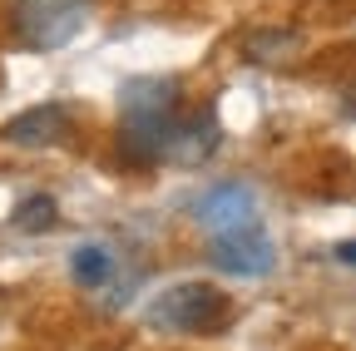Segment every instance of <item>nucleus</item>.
<instances>
[{"label": "nucleus", "instance_id": "f257e3e1", "mask_svg": "<svg viewBox=\"0 0 356 351\" xmlns=\"http://www.w3.org/2000/svg\"><path fill=\"white\" fill-rule=\"evenodd\" d=\"M124 129H119V154L129 168H154L163 163V134L184 109V84L173 74H139L124 79L119 90Z\"/></svg>", "mask_w": 356, "mask_h": 351}, {"label": "nucleus", "instance_id": "f03ea898", "mask_svg": "<svg viewBox=\"0 0 356 351\" xmlns=\"http://www.w3.org/2000/svg\"><path fill=\"white\" fill-rule=\"evenodd\" d=\"M222 322H228V297L213 282H173L149 302V327L159 332L198 336V332H218Z\"/></svg>", "mask_w": 356, "mask_h": 351}, {"label": "nucleus", "instance_id": "7ed1b4c3", "mask_svg": "<svg viewBox=\"0 0 356 351\" xmlns=\"http://www.w3.org/2000/svg\"><path fill=\"white\" fill-rule=\"evenodd\" d=\"M89 20V0H10V30L30 50H65Z\"/></svg>", "mask_w": 356, "mask_h": 351}, {"label": "nucleus", "instance_id": "20e7f679", "mask_svg": "<svg viewBox=\"0 0 356 351\" xmlns=\"http://www.w3.org/2000/svg\"><path fill=\"white\" fill-rule=\"evenodd\" d=\"M208 252H213V268L233 272V277H267V272H273V262H277V243L267 238V228L257 223V218L213 233Z\"/></svg>", "mask_w": 356, "mask_h": 351}, {"label": "nucleus", "instance_id": "39448f33", "mask_svg": "<svg viewBox=\"0 0 356 351\" xmlns=\"http://www.w3.org/2000/svg\"><path fill=\"white\" fill-rule=\"evenodd\" d=\"M70 129H74L70 109L60 99H50V104H30L25 114H15L0 129V144H10V149H55V144L70 139Z\"/></svg>", "mask_w": 356, "mask_h": 351}, {"label": "nucleus", "instance_id": "423d86ee", "mask_svg": "<svg viewBox=\"0 0 356 351\" xmlns=\"http://www.w3.org/2000/svg\"><path fill=\"white\" fill-rule=\"evenodd\" d=\"M213 149H218V109H213V104H208V109H193V114L178 109V119L168 124V134H163V163L193 168V163H203Z\"/></svg>", "mask_w": 356, "mask_h": 351}, {"label": "nucleus", "instance_id": "0eeeda50", "mask_svg": "<svg viewBox=\"0 0 356 351\" xmlns=\"http://www.w3.org/2000/svg\"><path fill=\"white\" fill-rule=\"evenodd\" d=\"M248 218H257V198L248 183H218L198 198V223L208 233H222V228H238L248 223Z\"/></svg>", "mask_w": 356, "mask_h": 351}, {"label": "nucleus", "instance_id": "6e6552de", "mask_svg": "<svg viewBox=\"0 0 356 351\" xmlns=\"http://www.w3.org/2000/svg\"><path fill=\"white\" fill-rule=\"evenodd\" d=\"M70 272H74V282L79 287H104L109 277H114V257L104 252V247H74L70 252Z\"/></svg>", "mask_w": 356, "mask_h": 351}, {"label": "nucleus", "instance_id": "1a4fd4ad", "mask_svg": "<svg viewBox=\"0 0 356 351\" xmlns=\"http://www.w3.org/2000/svg\"><path fill=\"white\" fill-rule=\"evenodd\" d=\"M55 218H60L55 198H44V193H30V198H20V203H15L10 223H15L20 233H50V228H55Z\"/></svg>", "mask_w": 356, "mask_h": 351}, {"label": "nucleus", "instance_id": "9d476101", "mask_svg": "<svg viewBox=\"0 0 356 351\" xmlns=\"http://www.w3.org/2000/svg\"><path fill=\"white\" fill-rule=\"evenodd\" d=\"M292 45H297V40H292V35H277V30H262V35H248V40H243V50H248L257 65H277Z\"/></svg>", "mask_w": 356, "mask_h": 351}, {"label": "nucleus", "instance_id": "9b49d317", "mask_svg": "<svg viewBox=\"0 0 356 351\" xmlns=\"http://www.w3.org/2000/svg\"><path fill=\"white\" fill-rule=\"evenodd\" d=\"M337 262H346V268H356V238H351V243H337Z\"/></svg>", "mask_w": 356, "mask_h": 351}]
</instances>
